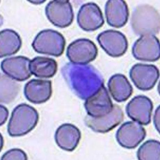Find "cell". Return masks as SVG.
<instances>
[{"label":"cell","mask_w":160,"mask_h":160,"mask_svg":"<svg viewBox=\"0 0 160 160\" xmlns=\"http://www.w3.org/2000/svg\"><path fill=\"white\" fill-rule=\"evenodd\" d=\"M62 72L73 91L82 99H87L104 85L102 77L91 66L70 62L64 66Z\"/></svg>","instance_id":"cell-1"},{"label":"cell","mask_w":160,"mask_h":160,"mask_svg":"<svg viewBox=\"0 0 160 160\" xmlns=\"http://www.w3.org/2000/svg\"><path fill=\"white\" fill-rule=\"evenodd\" d=\"M38 119V113L33 107L20 104L12 112L8 125V134L12 137H19L28 133L35 128Z\"/></svg>","instance_id":"cell-2"},{"label":"cell","mask_w":160,"mask_h":160,"mask_svg":"<svg viewBox=\"0 0 160 160\" xmlns=\"http://www.w3.org/2000/svg\"><path fill=\"white\" fill-rule=\"evenodd\" d=\"M131 24L137 34L154 35L160 30V17L156 9L149 5L138 6L132 15Z\"/></svg>","instance_id":"cell-3"},{"label":"cell","mask_w":160,"mask_h":160,"mask_svg":"<svg viewBox=\"0 0 160 160\" xmlns=\"http://www.w3.org/2000/svg\"><path fill=\"white\" fill-rule=\"evenodd\" d=\"M66 44L65 38L59 32L46 29L37 35L32 46L37 53L58 57L63 53Z\"/></svg>","instance_id":"cell-4"},{"label":"cell","mask_w":160,"mask_h":160,"mask_svg":"<svg viewBox=\"0 0 160 160\" xmlns=\"http://www.w3.org/2000/svg\"><path fill=\"white\" fill-rule=\"evenodd\" d=\"M98 49L94 43L88 39L74 41L67 48V56L71 62L77 64H88L95 59Z\"/></svg>","instance_id":"cell-5"},{"label":"cell","mask_w":160,"mask_h":160,"mask_svg":"<svg viewBox=\"0 0 160 160\" xmlns=\"http://www.w3.org/2000/svg\"><path fill=\"white\" fill-rule=\"evenodd\" d=\"M45 14L53 25L60 28L70 26L74 16L72 6L67 0L51 1L46 6Z\"/></svg>","instance_id":"cell-6"},{"label":"cell","mask_w":160,"mask_h":160,"mask_svg":"<svg viewBox=\"0 0 160 160\" xmlns=\"http://www.w3.org/2000/svg\"><path fill=\"white\" fill-rule=\"evenodd\" d=\"M97 40L101 47L110 56H122L127 51L128 42L127 38L121 32L109 30L101 32Z\"/></svg>","instance_id":"cell-7"},{"label":"cell","mask_w":160,"mask_h":160,"mask_svg":"<svg viewBox=\"0 0 160 160\" xmlns=\"http://www.w3.org/2000/svg\"><path fill=\"white\" fill-rule=\"evenodd\" d=\"M146 132L141 124L136 122H126L117 132L118 142L125 148L132 149L136 148L145 139Z\"/></svg>","instance_id":"cell-8"},{"label":"cell","mask_w":160,"mask_h":160,"mask_svg":"<svg viewBox=\"0 0 160 160\" xmlns=\"http://www.w3.org/2000/svg\"><path fill=\"white\" fill-rule=\"evenodd\" d=\"M79 26L86 32H93L102 27L104 22L102 11L94 2H88L82 6L77 15Z\"/></svg>","instance_id":"cell-9"},{"label":"cell","mask_w":160,"mask_h":160,"mask_svg":"<svg viewBox=\"0 0 160 160\" xmlns=\"http://www.w3.org/2000/svg\"><path fill=\"white\" fill-rule=\"evenodd\" d=\"M130 77L138 89L147 91L154 87L159 78V72L155 66L137 64L131 69Z\"/></svg>","instance_id":"cell-10"},{"label":"cell","mask_w":160,"mask_h":160,"mask_svg":"<svg viewBox=\"0 0 160 160\" xmlns=\"http://www.w3.org/2000/svg\"><path fill=\"white\" fill-rule=\"evenodd\" d=\"M132 53L138 60L155 61L160 57V44L159 40L154 35L141 36L135 42Z\"/></svg>","instance_id":"cell-11"},{"label":"cell","mask_w":160,"mask_h":160,"mask_svg":"<svg viewBox=\"0 0 160 160\" xmlns=\"http://www.w3.org/2000/svg\"><path fill=\"white\" fill-rule=\"evenodd\" d=\"M124 114L121 108L113 105L112 112L100 118H93L88 115L85 119V124L93 131L105 133L111 131L123 120Z\"/></svg>","instance_id":"cell-12"},{"label":"cell","mask_w":160,"mask_h":160,"mask_svg":"<svg viewBox=\"0 0 160 160\" xmlns=\"http://www.w3.org/2000/svg\"><path fill=\"white\" fill-rule=\"evenodd\" d=\"M153 104L143 95L135 97L127 104L126 112L129 118L141 125H148L151 121Z\"/></svg>","instance_id":"cell-13"},{"label":"cell","mask_w":160,"mask_h":160,"mask_svg":"<svg viewBox=\"0 0 160 160\" xmlns=\"http://www.w3.org/2000/svg\"><path fill=\"white\" fill-rule=\"evenodd\" d=\"M113 105L104 85L97 93L86 99L85 103L88 115L95 118L108 114L112 112Z\"/></svg>","instance_id":"cell-14"},{"label":"cell","mask_w":160,"mask_h":160,"mask_svg":"<svg viewBox=\"0 0 160 160\" xmlns=\"http://www.w3.org/2000/svg\"><path fill=\"white\" fill-rule=\"evenodd\" d=\"M30 60L24 56L5 58L1 63L2 72L7 76L18 81H23L32 76L30 69Z\"/></svg>","instance_id":"cell-15"},{"label":"cell","mask_w":160,"mask_h":160,"mask_svg":"<svg viewBox=\"0 0 160 160\" xmlns=\"http://www.w3.org/2000/svg\"><path fill=\"white\" fill-rule=\"evenodd\" d=\"M24 93L27 100L31 102L44 103L51 96L52 82L49 80L32 79L25 85Z\"/></svg>","instance_id":"cell-16"},{"label":"cell","mask_w":160,"mask_h":160,"mask_svg":"<svg viewBox=\"0 0 160 160\" xmlns=\"http://www.w3.org/2000/svg\"><path fill=\"white\" fill-rule=\"evenodd\" d=\"M105 13L108 24L110 26L120 28L127 23L129 15L127 3L122 0H110L105 5Z\"/></svg>","instance_id":"cell-17"},{"label":"cell","mask_w":160,"mask_h":160,"mask_svg":"<svg viewBox=\"0 0 160 160\" xmlns=\"http://www.w3.org/2000/svg\"><path fill=\"white\" fill-rule=\"evenodd\" d=\"M81 133L78 128L70 124L62 125L55 133V141L61 149L67 151L74 150L79 142Z\"/></svg>","instance_id":"cell-18"},{"label":"cell","mask_w":160,"mask_h":160,"mask_svg":"<svg viewBox=\"0 0 160 160\" xmlns=\"http://www.w3.org/2000/svg\"><path fill=\"white\" fill-rule=\"evenodd\" d=\"M108 87L113 99L118 102L127 100L133 92V88L128 79L124 75L119 74L110 78Z\"/></svg>","instance_id":"cell-19"},{"label":"cell","mask_w":160,"mask_h":160,"mask_svg":"<svg viewBox=\"0 0 160 160\" xmlns=\"http://www.w3.org/2000/svg\"><path fill=\"white\" fill-rule=\"evenodd\" d=\"M30 69L32 74L40 78L53 77L58 70V64L53 58L37 57L30 61Z\"/></svg>","instance_id":"cell-20"},{"label":"cell","mask_w":160,"mask_h":160,"mask_svg":"<svg viewBox=\"0 0 160 160\" xmlns=\"http://www.w3.org/2000/svg\"><path fill=\"white\" fill-rule=\"evenodd\" d=\"M0 38L1 58L16 54L20 50L22 40L20 35L15 31L10 29L1 31Z\"/></svg>","instance_id":"cell-21"},{"label":"cell","mask_w":160,"mask_h":160,"mask_svg":"<svg viewBox=\"0 0 160 160\" xmlns=\"http://www.w3.org/2000/svg\"><path fill=\"white\" fill-rule=\"evenodd\" d=\"M13 79L6 75H1V102L8 103L17 96L19 86Z\"/></svg>","instance_id":"cell-22"},{"label":"cell","mask_w":160,"mask_h":160,"mask_svg":"<svg viewBox=\"0 0 160 160\" xmlns=\"http://www.w3.org/2000/svg\"><path fill=\"white\" fill-rule=\"evenodd\" d=\"M160 143L154 140H148L141 145L137 152L138 159L160 160Z\"/></svg>","instance_id":"cell-23"},{"label":"cell","mask_w":160,"mask_h":160,"mask_svg":"<svg viewBox=\"0 0 160 160\" xmlns=\"http://www.w3.org/2000/svg\"><path fill=\"white\" fill-rule=\"evenodd\" d=\"M25 152L18 149H14L6 152L2 157V160H27Z\"/></svg>","instance_id":"cell-24"},{"label":"cell","mask_w":160,"mask_h":160,"mask_svg":"<svg viewBox=\"0 0 160 160\" xmlns=\"http://www.w3.org/2000/svg\"><path fill=\"white\" fill-rule=\"evenodd\" d=\"M1 125L3 124L7 121L8 116V111L5 107L1 105Z\"/></svg>","instance_id":"cell-25"},{"label":"cell","mask_w":160,"mask_h":160,"mask_svg":"<svg viewBox=\"0 0 160 160\" xmlns=\"http://www.w3.org/2000/svg\"><path fill=\"white\" fill-rule=\"evenodd\" d=\"M160 106L157 108L155 115L154 118V123L155 125V127L159 133H160V124H159V112H160Z\"/></svg>","instance_id":"cell-26"}]
</instances>
